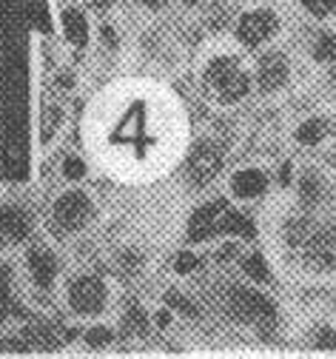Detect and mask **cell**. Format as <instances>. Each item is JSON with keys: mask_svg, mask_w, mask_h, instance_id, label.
Masks as SVG:
<instances>
[{"mask_svg": "<svg viewBox=\"0 0 336 359\" xmlns=\"http://www.w3.org/2000/svg\"><path fill=\"white\" fill-rule=\"evenodd\" d=\"M228 311L237 320L257 325L262 334H268L276 325V308L271 299H265L262 294L251 291V288H231L228 291Z\"/></svg>", "mask_w": 336, "mask_h": 359, "instance_id": "cell-1", "label": "cell"}, {"mask_svg": "<svg viewBox=\"0 0 336 359\" xmlns=\"http://www.w3.org/2000/svg\"><path fill=\"white\" fill-rule=\"evenodd\" d=\"M205 83L214 88L223 103H237L248 95V74L237 69L231 57H217L205 72Z\"/></svg>", "mask_w": 336, "mask_h": 359, "instance_id": "cell-2", "label": "cell"}, {"mask_svg": "<svg viewBox=\"0 0 336 359\" xmlns=\"http://www.w3.org/2000/svg\"><path fill=\"white\" fill-rule=\"evenodd\" d=\"M89 214H92V203H89L86 194H80V191H69L55 203V219H57V226L63 231L83 229V222L89 219Z\"/></svg>", "mask_w": 336, "mask_h": 359, "instance_id": "cell-3", "label": "cell"}, {"mask_svg": "<svg viewBox=\"0 0 336 359\" xmlns=\"http://www.w3.org/2000/svg\"><path fill=\"white\" fill-rule=\"evenodd\" d=\"M69 305L77 313H97L106 305V288L97 277H83L69 288Z\"/></svg>", "mask_w": 336, "mask_h": 359, "instance_id": "cell-4", "label": "cell"}, {"mask_svg": "<svg viewBox=\"0 0 336 359\" xmlns=\"http://www.w3.org/2000/svg\"><path fill=\"white\" fill-rule=\"evenodd\" d=\"M223 165V154L217 146L211 143H200L188 160V177H191V183L194 186H205V183H211V180L217 177Z\"/></svg>", "mask_w": 336, "mask_h": 359, "instance_id": "cell-5", "label": "cell"}, {"mask_svg": "<svg viewBox=\"0 0 336 359\" xmlns=\"http://www.w3.org/2000/svg\"><path fill=\"white\" fill-rule=\"evenodd\" d=\"M305 259L316 268H336V231L333 229H316L300 248Z\"/></svg>", "mask_w": 336, "mask_h": 359, "instance_id": "cell-6", "label": "cell"}, {"mask_svg": "<svg viewBox=\"0 0 336 359\" xmlns=\"http://www.w3.org/2000/svg\"><path fill=\"white\" fill-rule=\"evenodd\" d=\"M274 32H276V18L271 12H251L239 20V29H237V34L245 46H260V43L268 40Z\"/></svg>", "mask_w": 336, "mask_h": 359, "instance_id": "cell-7", "label": "cell"}, {"mask_svg": "<svg viewBox=\"0 0 336 359\" xmlns=\"http://www.w3.org/2000/svg\"><path fill=\"white\" fill-rule=\"evenodd\" d=\"M257 80H260L262 92H276V88L288 80V63H285V57L282 55H265L260 60Z\"/></svg>", "mask_w": 336, "mask_h": 359, "instance_id": "cell-8", "label": "cell"}, {"mask_svg": "<svg viewBox=\"0 0 336 359\" xmlns=\"http://www.w3.org/2000/svg\"><path fill=\"white\" fill-rule=\"evenodd\" d=\"M225 208H228L225 200H214V203H208L205 208H200V211L191 217V231H188V237H191V240H208V237L214 234L217 217H220Z\"/></svg>", "mask_w": 336, "mask_h": 359, "instance_id": "cell-9", "label": "cell"}, {"mask_svg": "<svg viewBox=\"0 0 336 359\" xmlns=\"http://www.w3.org/2000/svg\"><path fill=\"white\" fill-rule=\"evenodd\" d=\"M29 268H31V277H34V283H37L40 288H49V285L55 283L57 262H55V257H52L49 251L34 248V251L29 254Z\"/></svg>", "mask_w": 336, "mask_h": 359, "instance_id": "cell-10", "label": "cell"}, {"mask_svg": "<svg viewBox=\"0 0 336 359\" xmlns=\"http://www.w3.org/2000/svg\"><path fill=\"white\" fill-rule=\"evenodd\" d=\"M265 186H268V180H265V174L257 171V168L239 171V174H234V180H231V189H234L237 197H260V194L265 191Z\"/></svg>", "mask_w": 336, "mask_h": 359, "instance_id": "cell-11", "label": "cell"}, {"mask_svg": "<svg viewBox=\"0 0 336 359\" xmlns=\"http://www.w3.org/2000/svg\"><path fill=\"white\" fill-rule=\"evenodd\" d=\"M0 231L9 240H23L29 234V217L20 208H0Z\"/></svg>", "mask_w": 336, "mask_h": 359, "instance_id": "cell-12", "label": "cell"}, {"mask_svg": "<svg viewBox=\"0 0 336 359\" xmlns=\"http://www.w3.org/2000/svg\"><path fill=\"white\" fill-rule=\"evenodd\" d=\"M223 231L242 234V237H254V226H251V219L242 217V214H237V211H228L223 219L214 222V234H223Z\"/></svg>", "mask_w": 336, "mask_h": 359, "instance_id": "cell-13", "label": "cell"}, {"mask_svg": "<svg viewBox=\"0 0 336 359\" xmlns=\"http://www.w3.org/2000/svg\"><path fill=\"white\" fill-rule=\"evenodd\" d=\"M63 29H66V37L77 46H83L89 37V26H86V18L80 12H63Z\"/></svg>", "mask_w": 336, "mask_h": 359, "instance_id": "cell-14", "label": "cell"}, {"mask_svg": "<svg viewBox=\"0 0 336 359\" xmlns=\"http://www.w3.org/2000/svg\"><path fill=\"white\" fill-rule=\"evenodd\" d=\"M316 231V222L314 219H293L288 222V243L293 248H302V243Z\"/></svg>", "mask_w": 336, "mask_h": 359, "instance_id": "cell-15", "label": "cell"}, {"mask_svg": "<svg viewBox=\"0 0 336 359\" xmlns=\"http://www.w3.org/2000/svg\"><path fill=\"white\" fill-rule=\"evenodd\" d=\"M242 271H245L251 280H257V283H268V280H271V274H268V265H265V259H262L260 254H251V257H245V262H242Z\"/></svg>", "mask_w": 336, "mask_h": 359, "instance_id": "cell-16", "label": "cell"}, {"mask_svg": "<svg viewBox=\"0 0 336 359\" xmlns=\"http://www.w3.org/2000/svg\"><path fill=\"white\" fill-rule=\"evenodd\" d=\"M319 194H322L319 177H316V174H305V177H302V186H300V197H302V203H305V205H314V203L319 200Z\"/></svg>", "mask_w": 336, "mask_h": 359, "instance_id": "cell-17", "label": "cell"}, {"mask_svg": "<svg viewBox=\"0 0 336 359\" xmlns=\"http://www.w3.org/2000/svg\"><path fill=\"white\" fill-rule=\"evenodd\" d=\"M297 140H300V143H305V146L319 143V140H322V123H316V120L302 123V126H300V131H297Z\"/></svg>", "mask_w": 336, "mask_h": 359, "instance_id": "cell-18", "label": "cell"}, {"mask_svg": "<svg viewBox=\"0 0 336 359\" xmlns=\"http://www.w3.org/2000/svg\"><path fill=\"white\" fill-rule=\"evenodd\" d=\"M165 302L172 305V308H177V311H183V313H188V317H200L197 305H191L180 291H168V294H165Z\"/></svg>", "mask_w": 336, "mask_h": 359, "instance_id": "cell-19", "label": "cell"}, {"mask_svg": "<svg viewBox=\"0 0 336 359\" xmlns=\"http://www.w3.org/2000/svg\"><path fill=\"white\" fill-rule=\"evenodd\" d=\"M316 57H319V60H336V37H333V34H322V37H319Z\"/></svg>", "mask_w": 336, "mask_h": 359, "instance_id": "cell-20", "label": "cell"}, {"mask_svg": "<svg viewBox=\"0 0 336 359\" xmlns=\"http://www.w3.org/2000/svg\"><path fill=\"white\" fill-rule=\"evenodd\" d=\"M174 268H177V274H191V271H197V268H200V259H197L191 251H183V254L177 257Z\"/></svg>", "mask_w": 336, "mask_h": 359, "instance_id": "cell-21", "label": "cell"}, {"mask_svg": "<svg viewBox=\"0 0 336 359\" xmlns=\"http://www.w3.org/2000/svg\"><path fill=\"white\" fill-rule=\"evenodd\" d=\"M302 6L311 9L316 18H322L328 12H336V0H302Z\"/></svg>", "mask_w": 336, "mask_h": 359, "instance_id": "cell-22", "label": "cell"}, {"mask_svg": "<svg viewBox=\"0 0 336 359\" xmlns=\"http://www.w3.org/2000/svg\"><path fill=\"white\" fill-rule=\"evenodd\" d=\"M86 342H89L92 348H103V345L111 342V331H108V328H92V331L86 334Z\"/></svg>", "mask_w": 336, "mask_h": 359, "instance_id": "cell-23", "label": "cell"}, {"mask_svg": "<svg viewBox=\"0 0 336 359\" xmlns=\"http://www.w3.org/2000/svg\"><path fill=\"white\" fill-rule=\"evenodd\" d=\"M63 174H66L69 180H80L83 174H86V165H83V160H77V157H66Z\"/></svg>", "mask_w": 336, "mask_h": 359, "instance_id": "cell-24", "label": "cell"}, {"mask_svg": "<svg viewBox=\"0 0 336 359\" xmlns=\"http://www.w3.org/2000/svg\"><path fill=\"white\" fill-rule=\"evenodd\" d=\"M129 325H132L137 334H146L148 323H146V317H143V311H140V308H132V311H129Z\"/></svg>", "mask_w": 336, "mask_h": 359, "instance_id": "cell-25", "label": "cell"}, {"mask_svg": "<svg viewBox=\"0 0 336 359\" xmlns=\"http://www.w3.org/2000/svg\"><path fill=\"white\" fill-rule=\"evenodd\" d=\"M316 348H336V331H319L316 334Z\"/></svg>", "mask_w": 336, "mask_h": 359, "instance_id": "cell-26", "label": "cell"}, {"mask_svg": "<svg viewBox=\"0 0 336 359\" xmlns=\"http://www.w3.org/2000/svg\"><path fill=\"white\" fill-rule=\"evenodd\" d=\"M52 120L57 123L60 120V109H46V120H43V137L52 134Z\"/></svg>", "mask_w": 336, "mask_h": 359, "instance_id": "cell-27", "label": "cell"}, {"mask_svg": "<svg viewBox=\"0 0 336 359\" xmlns=\"http://www.w3.org/2000/svg\"><path fill=\"white\" fill-rule=\"evenodd\" d=\"M168 323H172V313H168V311H160V313H157V325L165 328Z\"/></svg>", "mask_w": 336, "mask_h": 359, "instance_id": "cell-28", "label": "cell"}, {"mask_svg": "<svg viewBox=\"0 0 336 359\" xmlns=\"http://www.w3.org/2000/svg\"><path fill=\"white\" fill-rule=\"evenodd\" d=\"M279 183H282V186L290 183V165H282V171H279Z\"/></svg>", "mask_w": 336, "mask_h": 359, "instance_id": "cell-29", "label": "cell"}, {"mask_svg": "<svg viewBox=\"0 0 336 359\" xmlns=\"http://www.w3.org/2000/svg\"><path fill=\"white\" fill-rule=\"evenodd\" d=\"M140 4H146V6H151V9H160V6L168 4V0H140Z\"/></svg>", "mask_w": 336, "mask_h": 359, "instance_id": "cell-30", "label": "cell"}, {"mask_svg": "<svg viewBox=\"0 0 336 359\" xmlns=\"http://www.w3.org/2000/svg\"><path fill=\"white\" fill-rule=\"evenodd\" d=\"M103 37L108 40V46H117V40H114V32H111V29H103Z\"/></svg>", "mask_w": 336, "mask_h": 359, "instance_id": "cell-31", "label": "cell"}, {"mask_svg": "<svg viewBox=\"0 0 336 359\" xmlns=\"http://www.w3.org/2000/svg\"><path fill=\"white\" fill-rule=\"evenodd\" d=\"M60 86H63V88H69V86H71V77H69V74H63V77H60Z\"/></svg>", "mask_w": 336, "mask_h": 359, "instance_id": "cell-32", "label": "cell"}, {"mask_svg": "<svg viewBox=\"0 0 336 359\" xmlns=\"http://www.w3.org/2000/svg\"><path fill=\"white\" fill-rule=\"evenodd\" d=\"M0 243H4V231H0Z\"/></svg>", "mask_w": 336, "mask_h": 359, "instance_id": "cell-33", "label": "cell"}]
</instances>
